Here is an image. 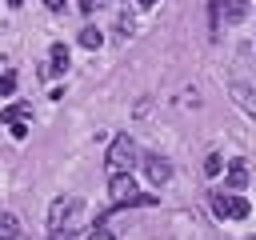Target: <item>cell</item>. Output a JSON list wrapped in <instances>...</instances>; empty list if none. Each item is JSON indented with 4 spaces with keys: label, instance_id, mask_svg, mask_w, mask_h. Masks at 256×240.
Wrapping results in <instances>:
<instances>
[{
    "label": "cell",
    "instance_id": "6da1fadb",
    "mask_svg": "<svg viewBox=\"0 0 256 240\" xmlns=\"http://www.w3.org/2000/svg\"><path fill=\"white\" fill-rule=\"evenodd\" d=\"M108 192H112V200H116V204H156V196H148V192H136V180H132L128 172H112V180H108Z\"/></svg>",
    "mask_w": 256,
    "mask_h": 240
},
{
    "label": "cell",
    "instance_id": "7a4b0ae2",
    "mask_svg": "<svg viewBox=\"0 0 256 240\" xmlns=\"http://www.w3.org/2000/svg\"><path fill=\"white\" fill-rule=\"evenodd\" d=\"M132 164H140L136 140H132V136H116V140L108 144V168H112V172H128Z\"/></svg>",
    "mask_w": 256,
    "mask_h": 240
},
{
    "label": "cell",
    "instance_id": "3957f363",
    "mask_svg": "<svg viewBox=\"0 0 256 240\" xmlns=\"http://www.w3.org/2000/svg\"><path fill=\"white\" fill-rule=\"evenodd\" d=\"M80 212H84L80 196H56V200L48 204V224H52V228H64V224H68V228H72Z\"/></svg>",
    "mask_w": 256,
    "mask_h": 240
},
{
    "label": "cell",
    "instance_id": "277c9868",
    "mask_svg": "<svg viewBox=\"0 0 256 240\" xmlns=\"http://www.w3.org/2000/svg\"><path fill=\"white\" fill-rule=\"evenodd\" d=\"M212 212L224 216V220H244L252 212V204L244 196H236V192H212Z\"/></svg>",
    "mask_w": 256,
    "mask_h": 240
},
{
    "label": "cell",
    "instance_id": "5b68a950",
    "mask_svg": "<svg viewBox=\"0 0 256 240\" xmlns=\"http://www.w3.org/2000/svg\"><path fill=\"white\" fill-rule=\"evenodd\" d=\"M244 12H248V0H212L216 24H220V20H224V24H236V20H244Z\"/></svg>",
    "mask_w": 256,
    "mask_h": 240
},
{
    "label": "cell",
    "instance_id": "8992f818",
    "mask_svg": "<svg viewBox=\"0 0 256 240\" xmlns=\"http://www.w3.org/2000/svg\"><path fill=\"white\" fill-rule=\"evenodd\" d=\"M140 164H144V172H148V180H152V184H168V180H172V164H168L160 152H148Z\"/></svg>",
    "mask_w": 256,
    "mask_h": 240
},
{
    "label": "cell",
    "instance_id": "52a82bcc",
    "mask_svg": "<svg viewBox=\"0 0 256 240\" xmlns=\"http://www.w3.org/2000/svg\"><path fill=\"white\" fill-rule=\"evenodd\" d=\"M248 184V168H244V160H232V168H228V188L236 192V188H244Z\"/></svg>",
    "mask_w": 256,
    "mask_h": 240
},
{
    "label": "cell",
    "instance_id": "ba28073f",
    "mask_svg": "<svg viewBox=\"0 0 256 240\" xmlns=\"http://www.w3.org/2000/svg\"><path fill=\"white\" fill-rule=\"evenodd\" d=\"M48 60H52V64H48L52 72H64V68H68V48H64V44H52V52H48Z\"/></svg>",
    "mask_w": 256,
    "mask_h": 240
},
{
    "label": "cell",
    "instance_id": "9c48e42d",
    "mask_svg": "<svg viewBox=\"0 0 256 240\" xmlns=\"http://www.w3.org/2000/svg\"><path fill=\"white\" fill-rule=\"evenodd\" d=\"M16 232H20V224H16V216H12V212H4V208H0V240H12V236H16Z\"/></svg>",
    "mask_w": 256,
    "mask_h": 240
},
{
    "label": "cell",
    "instance_id": "30bf717a",
    "mask_svg": "<svg viewBox=\"0 0 256 240\" xmlns=\"http://www.w3.org/2000/svg\"><path fill=\"white\" fill-rule=\"evenodd\" d=\"M80 44H84V48H100V44H104L100 28H84V32H80Z\"/></svg>",
    "mask_w": 256,
    "mask_h": 240
},
{
    "label": "cell",
    "instance_id": "8fae6325",
    "mask_svg": "<svg viewBox=\"0 0 256 240\" xmlns=\"http://www.w3.org/2000/svg\"><path fill=\"white\" fill-rule=\"evenodd\" d=\"M28 112H32L28 104H12V108H4V120H8V124H12V120H28Z\"/></svg>",
    "mask_w": 256,
    "mask_h": 240
},
{
    "label": "cell",
    "instance_id": "7c38bea8",
    "mask_svg": "<svg viewBox=\"0 0 256 240\" xmlns=\"http://www.w3.org/2000/svg\"><path fill=\"white\" fill-rule=\"evenodd\" d=\"M12 92H16V76L4 72V76H0V96H12Z\"/></svg>",
    "mask_w": 256,
    "mask_h": 240
},
{
    "label": "cell",
    "instance_id": "4fadbf2b",
    "mask_svg": "<svg viewBox=\"0 0 256 240\" xmlns=\"http://www.w3.org/2000/svg\"><path fill=\"white\" fill-rule=\"evenodd\" d=\"M220 168H224V160H220V156H216V152H212V156H208V160H204V172H208V176H216V172H220Z\"/></svg>",
    "mask_w": 256,
    "mask_h": 240
},
{
    "label": "cell",
    "instance_id": "5bb4252c",
    "mask_svg": "<svg viewBox=\"0 0 256 240\" xmlns=\"http://www.w3.org/2000/svg\"><path fill=\"white\" fill-rule=\"evenodd\" d=\"M52 240H76V228H68V224L64 228H52Z\"/></svg>",
    "mask_w": 256,
    "mask_h": 240
},
{
    "label": "cell",
    "instance_id": "9a60e30c",
    "mask_svg": "<svg viewBox=\"0 0 256 240\" xmlns=\"http://www.w3.org/2000/svg\"><path fill=\"white\" fill-rule=\"evenodd\" d=\"M12 136L24 140V136H28V120H12Z\"/></svg>",
    "mask_w": 256,
    "mask_h": 240
},
{
    "label": "cell",
    "instance_id": "2e32d148",
    "mask_svg": "<svg viewBox=\"0 0 256 240\" xmlns=\"http://www.w3.org/2000/svg\"><path fill=\"white\" fill-rule=\"evenodd\" d=\"M84 240H112V232H108V228H92Z\"/></svg>",
    "mask_w": 256,
    "mask_h": 240
},
{
    "label": "cell",
    "instance_id": "e0dca14e",
    "mask_svg": "<svg viewBox=\"0 0 256 240\" xmlns=\"http://www.w3.org/2000/svg\"><path fill=\"white\" fill-rule=\"evenodd\" d=\"M96 8V0H80V12H92Z\"/></svg>",
    "mask_w": 256,
    "mask_h": 240
},
{
    "label": "cell",
    "instance_id": "ac0fdd59",
    "mask_svg": "<svg viewBox=\"0 0 256 240\" xmlns=\"http://www.w3.org/2000/svg\"><path fill=\"white\" fill-rule=\"evenodd\" d=\"M44 4H48L52 12H60V8H64V0H44Z\"/></svg>",
    "mask_w": 256,
    "mask_h": 240
},
{
    "label": "cell",
    "instance_id": "d6986e66",
    "mask_svg": "<svg viewBox=\"0 0 256 240\" xmlns=\"http://www.w3.org/2000/svg\"><path fill=\"white\" fill-rule=\"evenodd\" d=\"M136 4H140V8H152V4H156V0H136Z\"/></svg>",
    "mask_w": 256,
    "mask_h": 240
},
{
    "label": "cell",
    "instance_id": "ffe728a7",
    "mask_svg": "<svg viewBox=\"0 0 256 240\" xmlns=\"http://www.w3.org/2000/svg\"><path fill=\"white\" fill-rule=\"evenodd\" d=\"M8 4H24V0H8Z\"/></svg>",
    "mask_w": 256,
    "mask_h": 240
}]
</instances>
